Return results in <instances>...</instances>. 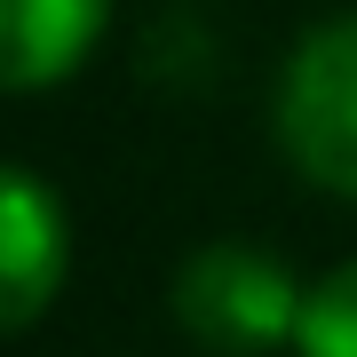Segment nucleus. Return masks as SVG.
I'll use <instances>...</instances> for the list:
<instances>
[{"label":"nucleus","instance_id":"39448f33","mask_svg":"<svg viewBox=\"0 0 357 357\" xmlns=\"http://www.w3.org/2000/svg\"><path fill=\"white\" fill-rule=\"evenodd\" d=\"M294 357H357V262L326 270L302 302V333H294Z\"/></svg>","mask_w":357,"mask_h":357},{"label":"nucleus","instance_id":"f03ea898","mask_svg":"<svg viewBox=\"0 0 357 357\" xmlns=\"http://www.w3.org/2000/svg\"><path fill=\"white\" fill-rule=\"evenodd\" d=\"M278 151L318 191L357 199V16L294 40L278 72Z\"/></svg>","mask_w":357,"mask_h":357},{"label":"nucleus","instance_id":"7ed1b4c3","mask_svg":"<svg viewBox=\"0 0 357 357\" xmlns=\"http://www.w3.org/2000/svg\"><path fill=\"white\" fill-rule=\"evenodd\" d=\"M64 286V206L48 199V183L16 167L0 191V326L24 333Z\"/></svg>","mask_w":357,"mask_h":357},{"label":"nucleus","instance_id":"20e7f679","mask_svg":"<svg viewBox=\"0 0 357 357\" xmlns=\"http://www.w3.org/2000/svg\"><path fill=\"white\" fill-rule=\"evenodd\" d=\"M112 0H8V24H0V56H8V88L40 96L64 72L88 64V48L103 40Z\"/></svg>","mask_w":357,"mask_h":357},{"label":"nucleus","instance_id":"f257e3e1","mask_svg":"<svg viewBox=\"0 0 357 357\" xmlns=\"http://www.w3.org/2000/svg\"><path fill=\"white\" fill-rule=\"evenodd\" d=\"M310 286L262 246H199L167 286V310L206 357H270L294 349Z\"/></svg>","mask_w":357,"mask_h":357}]
</instances>
